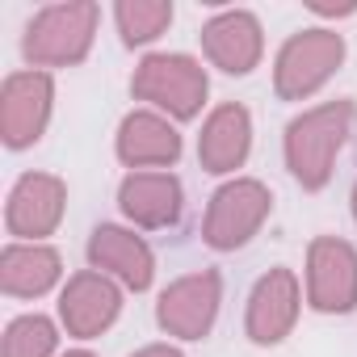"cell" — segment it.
<instances>
[{
    "label": "cell",
    "mask_w": 357,
    "mask_h": 357,
    "mask_svg": "<svg viewBox=\"0 0 357 357\" xmlns=\"http://www.w3.org/2000/svg\"><path fill=\"white\" fill-rule=\"evenodd\" d=\"M353 105L349 101H332V105H319L303 118L290 122L286 130V160H290V172L307 190H319L328 176H332V160L336 151L344 147V139L353 135Z\"/></svg>",
    "instance_id": "1"
},
{
    "label": "cell",
    "mask_w": 357,
    "mask_h": 357,
    "mask_svg": "<svg viewBox=\"0 0 357 357\" xmlns=\"http://www.w3.org/2000/svg\"><path fill=\"white\" fill-rule=\"evenodd\" d=\"M130 89H135V97L155 101L160 109H168L176 118H194L198 105L206 101V72L190 55H151L135 72Z\"/></svg>",
    "instance_id": "2"
},
{
    "label": "cell",
    "mask_w": 357,
    "mask_h": 357,
    "mask_svg": "<svg viewBox=\"0 0 357 357\" xmlns=\"http://www.w3.org/2000/svg\"><path fill=\"white\" fill-rule=\"evenodd\" d=\"M97 9L93 5H55L38 13V22L26 34V59L30 63H76L84 59L93 43Z\"/></svg>",
    "instance_id": "3"
},
{
    "label": "cell",
    "mask_w": 357,
    "mask_h": 357,
    "mask_svg": "<svg viewBox=\"0 0 357 357\" xmlns=\"http://www.w3.org/2000/svg\"><path fill=\"white\" fill-rule=\"evenodd\" d=\"M344 55V43L340 34H328V30H307L298 38H290L278 55V93L282 97H307L315 93L332 68L340 63Z\"/></svg>",
    "instance_id": "4"
},
{
    "label": "cell",
    "mask_w": 357,
    "mask_h": 357,
    "mask_svg": "<svg viewBox=\"0 0 357 357\" xmlns=\"http://www.w3.org/2000/svg\"><path fill=\"white\" fill-rule=\"evenodd\" d=\"M269 215V190L261 181H231L215 194L206 215V244L211 248H240Z\"/></svg>",
    "instance_id": "5"
},
{
    "label": "cell",
    "mask_w": 357,
    "mask_h": 357,
    "mask_svg": "<svg viewBox=\"0 0 357 357\" xmlns=\"http://www.w3.org/2000/svg\"><path fill=\"white\" fill-rule=\"evenodd\" d=\"M219 311V273H190L181 282H172L160 298V324L172 336L198 340L211 332Z\"/></svg>",
    "instance_id": "6"
},
{
    "label": "cell",
    "mask_w": 357,
    "mask_h": 357,
    "mask_svg": "<svg viewBox=\"0 0 357 357\" xmlns=\"http://www.w3.org/2000/svg\"><path fill=\"white\" fill-rule=\"evenodd\" d=\"M307 290H311V307L349 311L357 303V252L344 240H315L311 244Z\"/></svg>",
    "instance_id": "7"
},
{
    "label": "cell",
    "mask_w": 357,
    "mask_h": 357,
    "mask_svg": "<svg viewBox=\"0 0 357 357\" xmlns=\"http://www.w3.org/2000/svg\"><path fill=\"white\" fill-rule=\"evenodd\" d=\"M51 114V80L43 72L13 76L5 84V101H0V122H5V143L26 147L43 135Z\"/></svg>",
    "instance_id": "8"
},
{
    "label": "cell",
    "mask_w": 357,
    "mask_h": 357,
    "mask_svg": "<svg viewBox=\"0 0 357 357\" xmlns=\"http://www.w3.org/2000/svg\"><path fill=\"white\" fill-rule=\"evenodd\" d=\"M298 315V282L290 269H273L257 282L248 303V336L257 344H278Z\"/></svg>",
    "instance_id": "9"
},
{
    "label": "cell",
    "mask_w": 357,
    "mask_h": 357,
    "mask_svg": "<svg viewBox=\"0 0 357 357\" xmlns=\"http://www.w3.org/2000/svg\"><path fill=\"white\" fill-rule=\"evenodd\" d=\"M63 215V185L55 181V176H22L13 198H9V231L13 236H47Z\"/></svg>",
    "instance_id": "10"
},
{
    "label": "cell",
    "mask_w": 357,
    "mask_h": 357,
    "mask_svg": "<svg viewBox=\"0 0 357 357\" xmlns=\"http://www.w3.org/2000/svg\"><path fill=\"white\" fill-rule=\"evenodd\" d=\"M202 47L223 72L244 76L261 59V26L252 13H223L202 30Z\"/></svg>",
    "instance_id": "11"
},
{
    "label": "cell",
    "mask_w": 357,
    "mask_h": 357,
    "mask_svg": "<svg viewBox=\"0 0 357 357\" xmlns=\"http://www.w3.org/2000/svg\"><path fill=\"white\" fill-rule=\"evenodd\" d=\"M118 307H122V298H118V290H114L101 273H80V278H72V286L63 290V303H59L63 324H68L76 336H97L101 328H109L114 315H118Z\"/></svg>",
    "instance_id": "12"
},
{
    "label": "cell",
    "mask_w": 357,
    "mask_h": 357,
    "mask_svg": "<svg viewBox=\"0 0 357 357\" xmlns=\"http://www.w3.org/2000/svg\"><path fill=\"white\" fill-rule=\"evenodd\" d=\"M122 211L143 227H164L181 215V185L168 172H135L122 181Z\"/></svg>",
    "instance_id": "13"
},
{
    "label": "cell",
    "mask_w": 357,
    "mask_h": 357,
    "mask_svg": "<svg viewBox=\"0 0 357 357\" xmlns=\"http://www.w3.org/2000/svg\"><path fill=\"white\" fill-rule=\"evenodd\" d=\"M248 143H252L248 109L244 105H223V109L211 114V122L202 130V143H198V155L211 172H231V168L244 164Z\"/></svg>",
    "instance_id": "14"
},
{
    "label": "cell",
    "mask_w": 357,
    "mask_h": 357,
    "mask_svg": "<svg viewBox=\"0 0 357 357\" xmlns=\"http://www.w3.org/2000/svg\"><path fill=\"white\" fill-rule=\"evenodd\" d=\"M89 257H93L97 269L118 273L130 290H147V282H151V248L139 236L122 231V227H97L93 244H89Z\"/></svg>",
    "instance_id": "15"
},
{
    "label": "cell",
    "mask_w": 357,
    "mask_h": 357,
    "mask_svg": "<svg viewBox=\"0 0 357 357\" xmlns=\"http://www.w3.org/2000/svg\"><path fill=\"white\" fill-rule=\"evenodd\" d=\"M118 155L135 168H147V164H172L181 155V139L176 130L155 118V114H130L118 130Z\"/></svg>",
    "instance_id": "16"
},
{
    "label": "cell",
    "mask_w": 357,
    "mask_h": 357,
    "mask_svg": "<svg viewBox=\"0 0 357 357\" xmlns=\"http://www.w3.org/2000/svg\"><path fill=\"white\" fill-rule=\"evenodd\" d=\"M59 278V257L51 248H38V244H13L5 252V273H0V282H5L9 294L17 298H34L43 290H51Z\"/></svg>",
    "instance_id": "17"
},
{
    "label": "cell",
    "mask_w": 357,
    "mask_h": 357,
    "mask_svg": "<svg viewBox=\"0 0 357 357\" xmlns=\"http://www.w3.org/2000/svg\"><path fill=\"white\" fill-rule=\"evenodd\" d=\"M55 349V328L43 315H22L17 324H9L5 336V357H51Z\"/></svg>",
    "instance_id": "18"
},
{
    "label": "cell",
    "mask_w": 357,
    "mask_h": 357,
    "mask_svg": "<svg viewBox=\"0 0 357 357\" xmlns=\"http://www.w3.org/2000/svg\"><path fill=\"white\" fill-rule=\"evenodd\" d=\"M168 22H172V5H143V0L118 5V26L126 43H151Z\"/></svg>",
    "instance_id": "19"
},
{
    "label": "cell",
    "mask_w": 357,
    "mask_h": 357,
    "mask_svg": "<svg viewBox=\"0 0 357 357\" xmlns=\"http://www.w3.org/2000/svg\"><path fill=\"white\" fill-rule=\"evenodd\" d=\"M135 357H181V353L168 349V344H151V349H143V353H135Z\"/></svg>",
    "instance_id": "20"
},
{
    "label": "cell",
    "mask_w": 357,
    "mask_h": 357,
    "mask_svg": "<svg viewBox=\"0 0 357 357\" xmlns=\"http://www.w3.org/2000/svg\"><path fill=\"white\" fill-rule=\"evenodd\" d=\"M68 357H93V353H68Z\"/></svg>",
    "instance_id": "21"
},
{
    "label": "cell",
    "mask_w": 357,
    "mask_h": 357,
    "mask_svg": "<svg viewBox=\"0 0 357 357\" xmlns=\"http://www.w3.org/2000/svg\"><path fill=\"white\" fill-rule=\"evenodd\" d=\"M353 215H357V190H353Z\"/></svg>",
    "instance_id": "22"
}]
</instances>
